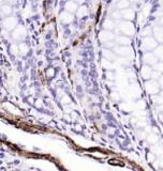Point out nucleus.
Wrapping results in <instances>:
<instances>
[{
  "label": "nucleus",
  "mask_w": 163,
  "mask_h": 171,
  "mask_svg": "<svg viewBox=\"0 0 163 171\" xmlns=\"http://www.w3.org/2000/svg\"><path fill=\"white\" fill-rule=\"evenodd\" d=\"M142 34H143V37H151L152 35V27H146V28H144Z\"/></svg>",
  "instance_id": "20"
},
{
  "label": "nucleus",
  "mask_w": 163,
  "mask_h": 171,
  "mask_svg": "<svg viewBox=\"0 0 163 171\" xmlns=\"http://www.w3.org/2000/svg\"><path fill=\"white\" fill-rule=\"evenodd\" d=\"M88 8L86 6H79V9H77V11H76V15H77V17H79V18H82V17H85V16L88 15Z\"/></svg>",
  "instance_id": "16"
},
{
  "label": "nucleus",
  "mask_w": 163,
  "mask_h": 171,
  "mask_svg": "<svg viewBox=\"0 0 163 171\" xmlns=\"http://www.w3.org/2000/svg\"><path fill=\"white\" fill-rule=\"evenodd\" d=\"M115 43L119 46H130L132 43V39L130 37L123 35V34H119V35H116Z\"/></svg>",
  "instance_id": "7"
},
{
  "label": "nucleus",
  "mask_w": 163,
  "mask_h": 171,
  "mask_svg": "<svg viewBox=\"0 0 163 171\" xmlns=\"http://www.w3.org/2000/svg\"><path fill=\"white\" fill-rule=\"evenodd\" d=\"M152 53H154V56L157 57V59L159 61H162L163 62V44H159V46Z\"/></svg>",
  "instance_id": "15"
},
{
  "label": "nucleus",
  "mask_w": 163,
  "mask_h": 171,
  "mask_svg": "<svg viewBox=\"0 0 163 171\" xmlns=\"http://www.w3.org/2000/svg\"><path fill=\"white\" fill-rule=\"evenodd\" d=\"M14 24H15V20L13 18H8L6 22H4V26H6L8 29H12L13 27H14V26H13Z\"/></svg>",
  "instance_id": "21"
},
{
  "label": "nucleus",
  "mask_w": 163,
  "mask_h": 171,
  "mask_svg": "<svg viewBox=\"0 0 163 171\" xmlns=\"http://www.w3.org/2000/svg\"><path fill=\"white\" fill-rule=\"evenodd\" d=\"M158 95L160 96V99H161V100H162V102H163V90H162V91H160V92L158 93Z\"/></svg>",
  "instance_id": "25"
},
{
  "label": "nucleus",
  "mask_w": 163,
  "mask_h": 171,
  "mask_svg": "<svg viewBox=\"0 0 163 171\" xmlns=\"http://www.w3.org/2000/svg\"><path fill=\"white\" fill-rule=\"evenodd\" d=\"M117 28L116 23L112 18H106L103 22V29L104 30H108V31H114Z\"/></svg>",
  "instance_id": "11"
},
{
  "label": "nucleus",
  "mask_w": 163,
  "mask_h": 171,
  "mask_svg": "<svg viewBox=\"0 0 163 171\" xmlns=\"http://www.w3.org/2000/svg\"><path fill=\"white\" fill-rule=\"evenodd\" d=\"M10 8H9V6H3V8H2V12L3 13H6V14H9V13H10Z\"/></svg>",
  "instance_id": "24"
},
{
  "label": "nucleus",
  "mask_w": 163,
  "mask_h": 171,
  "mask_svg": "<svg viewBox=\"0 0 163 171\" xmlns=\"http://www.w3.org/2000/svg\"><path fill=\"white\" fill-rule=\"evenodd\" d=\"M113 51L116 53V56L119 57H130L133 55V49L131 46H119L116 45L114 47Z\"/></svg>",
  "instance_id": "4"
},
{
  "label": "nucleus",
  "mask_w": 163,
  "mask_h": 171,
  "mask_svg": "<svg viewBox=\"0 0 163 171\" xmlns=\"http://www.w3.org/2000/svg\"><path fill=\"white\" fill-rule=\"evenodd\" d=\"M161 73H159V72H157V71H154V72H152V75H151V79H154V80H158L159 78H160V76H161Z\"/></svg>",
  "instance_id": "22"
},
{
  "label": "nucleus",
  "mask_w": 163,
  "mask_h": 171,
  "mask_svg": "<svg viewBox=\"0 0 163 171\" xmlns=\"http://www.w3.org/2000/svg\"><path fill=\"white\" fill-rule=\"evenodd\" d=\"M145 90L147 92V94L149 95H156L160 92L161 88L159 86V82L158 80H154V79H149V80H146L144 84Z\"/></svg>",
  "instance_id": "3"
},
{
  "label": "nucleus",
  "mask_w": 163,
  "mask_h": 171,
  "mask_svg": "<svg viewBox=\"0 0 163 171\" xmlns=\"http://www.w3.org/2000/svg\"><path fill=\"white\" fill-rule=\"evenodd\" d=\"M64 9H66L67 12L69 13H74L77 11L79 9V6H77V3L75 1H73V0H70L68 2L66 3V6H64Z\"/></svg>",
  "instance_id": "13"
},
{
  "label": "nucleus",
  "mask_w": 163,
  "mask_h": 171,
  "mask_svg": "<svg viewBox=\"0 0 163 171\" xmlns=\"http://www.w3.org/2000/svg\"><path fill=\"white\" fill-rule=\"evenodd\" d=\"M158 82H159V86H160V88L163 90V74L160 76V78L158 79Z\"/></svg>",
  "instance_id": "23"
},
{
  "label": "nucleus",
  "mask_w": 163,
  "mask_h": 171,
  "mask_svg": "<svg viewBox=\"0 0 163 171\" xmlns=\"http://www.w3.org/2000/svg\"><path fill=\"white\" fill-rule=\"evenodd\" d=\"M130 1L129 0H118V2H117V10H125L130 8Z\"/></svg>",
  "instance_id": "17"
},
{
  "label": "nucleus",
  "mask_w": 163,
  "mask_h": 171,
  "mask_svg": "<svg viewBox=\"0 0 163 171\" xmlns=\"http://www.w3.org/2000/svg\"><path fill=\"white\" fill-rule=\"evenodd\" d=\"M73 1H75L76 3H77V2H79V3H83L85 1V0H73Z\"/></svg>",
  "instance_id": "26"
},
{
  "label": "nucleus",
  "mask_w": 163,
  "mask_h": 171,
  "mask_svg": "<svg viewBox=\"0 0 163 171\" xmlns=\"http://www.w3.org/2000/svg\"><path fill=\"white\" fill-rule=\"evenodd\" d=\"M121 18L122 20H128V22H132L135 18V12L134 10L131 8H128L125 10H121Z\"/></svg>",
  "instance_id": "10"
},
{
  "label": "nucleus",
  "mask_w": 163,
  "mask_h": 171,
  "mask_svg": "<svg viewBox=\"0 0 163 171\" xmlns=\"http://www.w3.org/2000/svg\"><path fill=\"white\" fill-rule=\"evenodd\" d=\"M60 19H61V22L63 24H70V23L73 22L74 17H73L72 13H69L66 11V12H62L60 14Z\"/></svg>",
  "instance_id": "14"
},
{
  "label": "nucleus",
  "mask_w": 163,
  "mask_h": 171,
  "mask_svg": "<svg viewBox=\"0 0 163 171\" xmlns=\"http://www.w3.org/2000/svg\"><path fill=\"white\" fill-rule=\"evenodd\" d=\"M152 68H154V71L159 72V73H161V74H163V62L162 61H159L158 63H156L154 66H152Z\"/></svg>",
  "instance_id": "19"
},
{
  "label": "nucleus",
  "mask_w": 163,
  "mask_h": 171,
  "mask_svg": "<svg viewBox=\"0 0 163 171\" xmlns=\"http://www.w3.org/2000/svg\"><path fill=\"white\" fill-rule=\"evenodd\" d=\"M142 60H143L144 64H147V65L150 66H154L156 63L159 62V60L157 59V57L154 56V53L152 51H147V53H143Z\"/></svg>",
  "instance_id": "6"
},
{
  "label": "nucleus",
  "mask_w": 163,
  "mask_h": 171,
  "mask_svg": "<svg viewBox=\"0 0 163 171\" xmlns=\"http://www.w3.org/2000/svg\"><path fill=\"white\" fill-rule=\"evenodd\" d=\"M130 2H137V1H140V0H129Z\"/></svg>",
  "instance_id": "28"
},
{
  "label": "nucleus",
  "mask_w": 163,
  "mask_h": 171,
  "mask_svg": "<svg viewBox=\"0 0 163 171\" xmlns=\"http://www.w3.org/2000/svg\"><path fill=\"white\" fill-rule=\"evenodd\" d=\"M102 56H103L104 59L108 60V61H114L116 59V53L112 49H107V48H104L102 50Z\"/></svg>",
  "instance_id": "12"
},
{
  "label": "nucleus",
  "mask_w": 163,
  "mask_h": 171,
  "mask_svg": "<svg viewBox=\"0 0 163 171\" xmlns=\"http://www.w3.org/2000/svg\"><path fill=\"white\" fill-rule=\"evenodd\" d=\"M160 26H162L163 27V17L161 18V20H160Z\"/></svg>",
  "instance_id": "27"
},
{
  "label": "nucleus",
  "mask_w": 163,
  "mask_h": 171,
  "mask_svg": "<svg viewBox=\"0 0 163 171\" xmlns=\"http://www.w3.org/2000/svg\"><path fill=\"white\" fill-rule=\"evenodd\" d=\"M116 39V34L114 33V31H108V30H102L99 33V40H100L101 43H108V42H112V41H115Z\"/></svg>",
  "instance_id": "5"
},
{
  "label": "nucleus",
  "mask_w": 163,
  "mask_h": 171,
  "mask_svg": "<svg viewBox=\"0 0 163 171\" xmlns=\"http://www.w3.org/2000/svg\"><path fill=\"white\" fill-rule=\"evenodd\" d=\"M152 37L159 44H163V27L160 25L152 27Z\"/></svg>",
  "instance_id": "8"
},
{
  "label": "nucleus",
  "mask_w": 163,
  "mask_h": 171,
  "mask_svg": "<svg viewBox=\"0 0 163 171\" xmlns=\"http://www.w3.org/2000/svg\"><path fill=\"white\" fill-rule=\"evenodd\" d=\"M152 72H154V68L152 66L147 65V64H143L141 68V76L143 79L145 80H149L151 79V75H152Z\"/></svg>",
  "instance_id": "9"
},
{
  "label": "nucleus",
  "mask_w": 163,
  "mask_h": 171,
  "mask_svg": "<svg viewBox=\"0 0 163 171\" xmlns=\"http://www.w3.org/2000/svg\"><path fill=\"white\" fill-rule=\"evenodd\" d=\"M158 46H159V43L156 41V39H154L152 35H151V37H143V40H142L141 49L143 50L144 53L154 51Z\"/></svg>",
  "instance_id": "2"
},
{
  "label": "nucleus",
  "mask_w": 163,
  "mask_h": 171,
  "mask_svg": "<svg viewBox=\"0 0 163 171\" xmlns=\"http://www.w3.org/2000/svg\"><path fill=\"white\" fill-rule=\"evenodd\" d=\"M112 19H114V20H118V22L122 20L121 11H120V10H115V11L112 13Z\"/></svg>",
  "instance_id": "18"
},
{
  "label": "nucleus",
  "mask_w": 163,
  "mask_h": 171,
  "mask_svg": "<svg viewBox=\"0 0 163 171\" xmlns=\"http://www.w3.org/2000/svg\"><path fill=\"white\" fill-rule=\"evenodd\" d=\"M117 32L116 35L119 34H123L127 37H132L135 34V27L132 22H128V20H120L118 22V26L115 29Z\"/></svg>",
  "instance_id": "1"
}]
</instances>
